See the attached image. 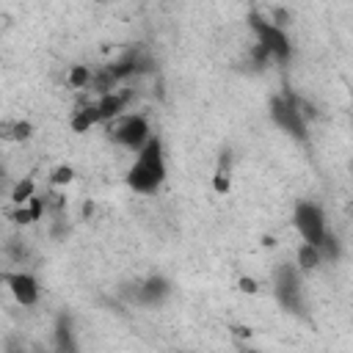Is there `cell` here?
<instances>
[{
  "mask_svg": "<svg viewBox=\"0 0 353 353\" xmlns=\"http://www.w3.org/2000/svg\"><path fill=\"white\" fill-rule=\"evenodd\" d=\"M132 99V91H108V94H102L99 99H97V110H99V121L102 124H108V121H113V119H119L121 116V110L127 108V102Z\"/></svg>",
  "mask_w": 353,
  "mask_h": 353,
  "instance_id": "10",
  "label": "cell"
},
{
  "mask_svg": "<svg viewBox=\"0 0 353 353\" xmlns=\"http://www.w3.org/2000/svg\"><path fill=\"white\" fill-rule=\"evenodd\" d=\"M149 69H152V61H149V55L141 52V50H127L119 61L108 63V72H110L119 83H124L127 77H135V74H141V72H149Z\"/></svg>",
  "mask_w": 353,
  "mask_h": 353,
  "instance_id": "9",
  "label": "cell"
},
{
  "mask_svg": "<svg viewBox=\"0 0 353 353\" xmlns=\"http://www.w3.org/2000/svg\"><path fill=\"white\" fill-rule=\"evenodd\" d=\"M339 237L334 234V232H328L325 234V240H323V245H320V254H323V259L325 262H336L339 259Z\"/></svg>",
  "mask_w": 353,
  "mask_h": 353,
  "instance_id": "17",
  "label": "cell"
},
{
  "mask_svg": "<svg viewBox=\"0 0 353 353\" xmlns=\"http://www.w3.org/2000/svg\"><path fill=\"white\" fill-rule=\"evenodd\" d=\"M55 347L63 353H74L77 342H74V331H72V317L66 312H61L55 317Z\"/></svg>",
  "mask_w": 353,
  "mask_h": 353,
  "instance_id": "11",
  "label": "cell"
},
{
  "mask_svg": "<svg viewBox=\"0 0 353 353\" xmlns=\"http://www.w3.org/2000/svg\"><path fill=\"white\" fill-rule=\"evenodd\" d=\"M301 268L298 265H279L273 273V295L279 306L290 314H303V284H301Z\"/></svg>",
  "mask_w": 353,
  "mask_h": 353,
  "instance_id": "4",
  "label": "cell"
},
{
  "mask_svg": "<svg viewBox=\"0 0 353 353\" xmlns=\"http://www.w3.org/2000/svg\"><path fill=\"white\" fill-rule=\"evenodd\" d=\"M268 113H270V121L281 130V132H287L292 141H298V143H303L306 138H309V121H306V110H303V105L292 97V94H276V97H270V105H268Z\"/></svg>",
  "mask_w": 353,
  "mask_h": 353,
  "instance_id": "2",
  "label": "cell"
},
{
  "mask_svg": "<svg viewBox=\"0 0 353 353\" xmlns=\"http://www.w3.org/2000/svg\"><path fill=\"white\" fill-rule=\"evenodd\" d=\"M168 292H171V281L163 276H146L143 281H135L132 290H124L127 301L138 306H157L168 298Z\"/></svg>",
  "mask_w": 353,
  "mask_h": 353,
  "instance_id": "7",
  "label": "cell"
},
{
  "mask_svg": "<svg viewBox=\"0 0 353 353\" xmlns=\"http://www.w3.org/2000/svg\"><path fill=\"white\" fill-rule=\"evenodd\" d=\"M72 176H74V171H72L69 165H58V168L52 171V185H69Z\"/></svg>",
  "mask_w": 353,
  "mask_h": 353,
  "instance_id": "18",
  "label": "cell"
},
{
  "mask_svg": "<svg viewBox=\"0 0 353 353\" xmlns=\"http://www.w3.org/2000/svg\"><path fill=\"white\" fill-rule=\"evenodd\" d=\"M3 281H6L8 292L14 295V301L19 306H33L39 301V281H36L33 273H25V270L3 273Z\"/></svg>",
  "mask_w": 353,
  "mask_h": 353,
  "instance_id": "8",
  "label": "cell"
},
{
  "mask_svg": "<svg viewBox=\"0 0 353 353\" xmlns=\"http://www.w3.org/2000/svg\"><path fill=\"white\" fill-rule=\"evenodd\" d=\"M292 226H295V232L301 234L303 243H312L317 248L323 245V240L328 234V223H325L323 207L317 201H309V199H303V201L295 204V210H292Z\"/></svg>",
  "mask_w": 353,
  "mask_h": 353,
  "instance_id": "5",
  "label": "cell"
},
{
  "mask_svg": "<svg viewBox=\"0 0 353 353\" xmlns=\"http://www.w3.org/2000/svg\"><path fill=\"white\" fill-rule=\"evenodd\" d=\"M248 28L254 30L256 44H262V47L270 52V58H273L276 63H290V61H292V41H290L287 30H284L279 22H270V19H265L262 14L251 11V14H248Z\"/></svg>",
  "mask_w": 353,
  "mask_h": 353,
  "instance_id": "3",
  "label": "cell"
},
{
  "mask_svg": "<svg viewBox=\"0 0 353 353\" xmlns=\"http://www.w3.org/2000/svg\"><path fill=\"white\" fill-rule=\"evenodd\" d=\"M94 3H105V0H94Z\"/></svg>",
  "mask_w": 353,
  "mask_h": 353,
  "instance_id": "20",
  "label": "cell"
},
{
  "mask_svg": "<svg viewBox=\"0 0 353 353\" xmlns=\"http://www.w3.org/2000/svg\"><path fill=\"white\" fill-rule=\"evenodd\" d=\"M94 124H102V121H99L97 102L83 105L80 110H74V116H72V130H74V132H85V130H88V127H94Z\"/></svg>",
  "mask_w": 353,
  "mask_h": 353,
  "instance_id": "13",
  "label": "cell"
},
{
  "mask_svg": "<svg viewBox=\"0 0 353 353\" xmlns=\"http://www.w3.org/2000/svg\"><path fill=\"white\" fill-rule=\"evenodd\" d=\"M91 77H94V72L88 69V66H72L69 69V77H66V83L72 85V88H88L91 85Z\"/></svg>",
  "mask_w": 353,
  "mask_h": 353,
  "instance_id": "15",
  "label": "cell"
},
{
  "mask_svg": "<svg viewBox=\"0 0 353 353\" xmlns=\"http://www.w3.org/2000/svg\"><path fill=\"white\" fill-rule=\"evenodd\" d=\"M323 262H325V259H323L320 248L301 240V245H298V251H295V265H298L301 270H314V268H320Z\"/></svg>",
  "mask_w": 353,
  "mask_h": 353,
  "instance_id": "12",
  "label": "cell"
},
{
  "mask_svg": "<svg viewBox=\"0 0 353 353\" xmlns=\"http://www.w3.org/2000/svg\"><path fill=\"white\" fill-rule=\"evenodd\" d=\"M0 130H3L0 135L8 138V141H25V138H30L33 124H30V121H3Z\"/></svg>",
  "mask_w": 353,
  "mask_h": 353,
  "instance_id": "14",
  "label": "cell"
},
{
  "mask_svg": "<svg viewBox=\"0 0 353 353\" xmlns=\"http://www.w3.org/2000/svg\"><path fill=\"white\" fill-rule=\"evenodd\" d=\"M240 287H243L245 292H254V281H251V279H243V281H240Z\"/></svg>",
  "mask_w": 353,
  "mask_h": 353,
  "instance_id": "19",
  "label": "cell"
},
{
  "mask_svg": "<svg viewBox=\"0 0 353 353\" xmlns=\"http://www.w3.org/2000/svg\"><path fill=\"white\" fill-rule=\"evenodd\" d=\"M108 135H110L121 149H127V152H141V149L149 143V138H152V127H149V121H146L143 116L130 113V116H121V119L110 127Z\"/></svg>",
  "mask_w": 353,
  "mask_h": 353,
  "instance_id": "6",
  "label": "cell"
},
{
  "mask_svg": "<svg viewBox=\"0 0 353 353\" xmlns=\"http://www.w3.org/2000/svg\"><path fill=\"white\" fill-rule=\"evenodd\" d=\"M165 174H168V168H165L163 141H160L157 135H152L149 143H146L141 152H135V160H132V165L127 168L124 182H127V188H130L132 193L154 196V193L163 188Z\"/></svg>",
  "mask_w": 353,
  "mask_h": 353,
  "instance_id": "1",
  "label": "cell"
},
{
  "mask_svg": "<svg viewBox=\"0 0 353 353\" xmlns=\"http://www.w3.org/2000/svg\"><path fill=\"white\" fill-rule=\"evenodd\" d=\"M33 196H36L33 179H22V182H17V188L11 190V201H14V204H25V201H30Z\"/></svg>",
  "mask_w": 353,
  "mask_h": 353,
  "instance_id": "16",
  "label": "cell"
}]
</instances>
